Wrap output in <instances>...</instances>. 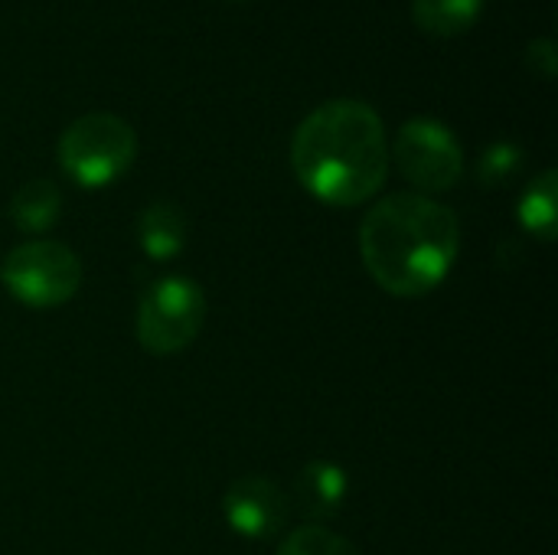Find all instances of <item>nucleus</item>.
<instances>
[{
  "label": "nucleus",
  "instance_id": "0eeeda50",
  "mask_svg": "<svg viewBox=\"0 0 558 555\" xmlns=\"http://www.w3.org/2000/svg\"><path fill=\"white\" fill-rule=\"evenodd\" d=\"M222 517L245 540H271L288 527L291 500L275 481L245 474L229 484L222 497Z\"/></svg>",
  "mask_w": 558,
  "mask_h": 555
},
{
  "label": "nucleus",
  "instance_id": "2eb2a0df",
  "mask_svg": "<svg viewBox=\"0 0 558 555\" xmlns=\"http://www.w3.org/2000/svg\"><path fill=\"white\" fill-rule=\"evenodd\" d=\"M526 65H530L536 75H543V79H556V72H558L556 43H553L549 36L533 39V43L526 46Z\"/></svg>",
  "mask_w": 558,
  "mask_h": 555
},
{
  "label": "nucleus",
  "instance_id": "f8f14e48",
  "mask_svg": "<svg viewBox=\"0 0 558 555\" xmlns=\"http://www.w3.org/2000/svg\"><path fill=\"white\" fill-rule=\"evenodd\" d=\"M520 222L526 232H533L543 242L556 239L558 222V173L549 167L543 170L520 200Z\"/></svg>",
  "mask_w": 558,
  "mask_h": 555
},
{
  "label": "nucleus",
  "instance_id": "1a4fd4ad",
  "mask_svg": "<svg viewBox=\"0 0 558 555\" xmlns=\"http://www.w3.org/2000/svg\"><path fill=\"white\" fill-rule=\"evenodd\" d=\"M137 239H141V249L157 262L180 255V249L186 245V216H183V209L177 203H170V200L150 203L137 219Z\"/></svg>",
  "mask_w": 558,
  "mask_h": 555
},
{
  "label": "nucleus",
  "instance_id": "9b49d317",
  "mask_svg": "<svg viewBox=\"0 0 558 555\" xmlns=\"http://www.w3.org/2000/svg\"><path fill=\"white\" fill-rule=\"evenodd\" d=\"M484 13V0H412V16L418 29L432 36H458L471 29Z\"/></svg>",
  "mask_w": 558,
  "mask_h": 555
},
{
  "label": "nucleus",
  "instance_id": "20e7f679",
  "mask_svg": "<svg viewBox=\"0 0 558 555\" xmlns=\"http://www.w3.org/2000/svg\"><path fill=\"white\" fill-rule=\"evenodd\" d=\"M206 324V294L183 275H167L147 285L137 301L134 337L154 357L183 353Z\"/></svg>",
  "mask_w": 558,
  "mask_h": 555
},
{
  "label": "nucleus",
  "instance_id": "4468645a",
  "mask_svg": "<svg viewBox=\"0 0 558 555\" xmlns=\"http://www.w3.org/2000/svg\"><path fill=\"white\" fill-rule=\"evenodd\" d=\"M523 167V150L513 141H497L484 150L481 164H477V180L484 186H500L507 180H513V173Z\"/></svg>",
  "mask_w": 558,
  "mask_h": 555
},
{
  "label": "nucleus",
  "instance_id": "f257e3e1",
  "mask_svg": "<svg viewBox=\"0 0 558 555\" xmlns=\"http://www.w3.org/2000/svg\"><path fill=\"white\" fill-rule=\"evenodd\" d=\"M291 167L301 186L327 206L373 200L389 173L383 118L356 98L317 105L291 137Z\"/></svg>",
  "mask_w": 558,
  "mask_h": 555
},
{
  "label": "nucleus",
  "instance_id": "ddd939ff",
  "mask_svg": "<svg viewBox=\"0 0 558 555\" xmlns=\"http://www.w3.org/2000/svg\"><path fill=\"white\" fill-rule=\"evenodd\" d=\"M275 555H360V550L350 540H343L340 533L311 523V527L291 530L281 540V546H278Z\"/></svg>",
  "mask_w": 558,
  "mask_h": 555
},
{
  "label": "nucleus",
  "instance_id": "7ed1b4c3",
  "mask_svg": "<svg viewBox=\"0 0 558 555\" xmlns=\"http://www.w3.org/2000/svg\"><path fill=\"white\" fill-rule=\"evenodd\" d=\"M134 157L137 134L124 118L111 111H88L75 118L56 144V160L62 173L85 190L114 183L131 170Z\"/></svg>",
  "mask_w": 558,
  "mask_h": 555
},
{
  "label": "nucleus",
  "instance_id": "6e6552de",
  "mask_svg": "<svg viewBox=\"0 0 558 555\" xmlns=\"http://www.w3.org/2000/svg\"><path fill=\"white\" fill-rule=\"evenodd\" d=\"M347 491H350V481L343 468H337L333 461H311L294 478V494L288 500H294L298 510L320 527V520H330L333 514H340Z\"/></svg>",
  "mask_w": 558,
  "mask_h": 555
},
{
  "label": "nucleus",
  "instance_id": "9d476101",
  "mask_svg": "<svg viewBox=\"0 0 558 555\" xmlns=\"http://www.w3.org/2000/svg\"><path fill=\"white\" fill-rule=\"evenodd\" d=\"M13 226L20 232H29V236H39L46 229L56 226L59 213H62V193L52 180H26L13 196H10V206H7Z\"/></svg>",
  "mask_w": 558,
  "mask_h": 555
},
{
  "label": "nucleus",
  "instance_id": "423d86ee",
  "mask_svg": "<svg viewBox=\"0 0 558 555\" xmlns=\"http://www.w3.org/2000/svg\"><path fill=\"white\" fill-rule=\"evenodd\" d=\"M389 160L422 193H448L464 177V150L448 124L438 118H412L389 144Z\"/></svg>",
  "mask_w": 558,
  "mask_h": 555
},
{
  "label": "nucleus",
  "instance_id": "f03ea898",
  "mask_svg": "<svg viewBox=\"0 0 558 555\" xmlns=\"http://www.w3.org/2000/svg\"><path fill=\"white\" fill-rule=\"evenodd\" d=\"M461 249L454 209L422 193L383 196L360 222V255L369 278L392 298L432 294Z\"/></svg>",
  "mask_w": 558,
  "mask_h": 555
},
{
  "label": "nucleus",
  "instance_id": "39448f33",
  "mask_svg": "<svg viewBox=\"0 0 558 555\" xmlns=\"http://www.w3.org/2000/svg\"><path fill=\"white\" fill-rule=\"evenodd\" d=\"M0 281L26 307H59L82 288V262L62 242L29 239L3 255Z\"/></svg>",
  "mask_w": 558,
  "mask_h": 555
}]
</instances>
